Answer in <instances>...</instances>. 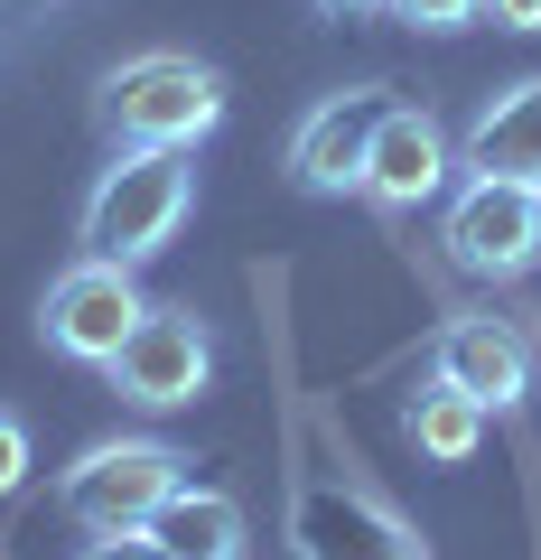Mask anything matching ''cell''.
<instances>
[{
  "instance_id": "1",
  "label": "cell",
  "mask_w": 541,
  "mask_h": 560,
  "mask_svg": "<svg viewBox=\"0 0 541 560\" xmlns=\"http://www.w3.org/2000/svg\"><path fill=\"white\" fill-rule=\"evenodd\" d=\"M94 121L113 131V150H197L224 121V75L178 47H150V57H121L94 94Z\"/></svg>"
},
{
  "instance_id": "2",
  "label": "cell",
  "mask_w": 541,
  "mask_h": 560,
  "mask_svg": "<svg viewBox=\"0 0 541 560\" xmlns=\"http://www.w3.org/2000/svg\"><path fill=\"white\" fill-rule=\"evenodd\" d=\"M187 206H197L187 150H113V168H103L94 197H84V253L141 271V261H160L168 243H178Z\"/></svg>"
},
{
  "instance_id": "3",
  "label": "cell",
  "mask_w": 541,
  "mask_h": 560,
  "mask_svg": "<svg viewBox=\"0 0 541 560\" xmlns=\"http://www.w3.org/2000/svg\"><path fill=\"white\" fill-rule=\"evenodd\" d=\"M178 486H187V448H168V440H103V448H84V458L57 477V504H66V523H84V533H131V523H150Z\"/></svg>"
},
{
  "instance_id": "4",
  "label": "cell",
  "mask_w": 541,
  "mask_h": 560,
  "mask_svg": "<svg viewBox=\"0 0 541 560\" xmlns=\"http://www.w3.org/2000/svg\"><path fill=\"white\" fill-rule=\"evenodd\" d=\"M290 541L299 560H430V541L364 477H318V467L290 486Z\"/></svg>"
},
{
  "instance_id": "5",
  "label": "cell",
  "mask_w": 541,
  "mask_h": 560,
  "mask_svg": "<svg viewBox=\"0 0 541 560\" xmlns=\"http://www.w3.org/2000/svg\"><path fill=\"white\" fill-rule=\"evenodd\" d=\"M141 280H131V261H103V253H84L75 271H57L47 280V308H38V337L57 346V355H75V364H113L121 355V337L141 327Z\"/></svg>"
},
{
  "instance_id": "6",
  "label": "cell",
  "mask_w": 541,
  "mask_h": 560,
  "mask_svg": "<svg viewBox=\"0 0 541 560\" xmlns=\"http://www.w3.org/2000/svg\"><path fill=\"white\" fill-rule=\"evenodd\" d=\"M103 374H113L121 401H141V411H187L215 383V337H205L197 308H141V327L121 337V355Z\"/></svg>"
},
{
  "instance_id": "7",
  "label": "cell",
  "mask_w": 541,
  "mask_h": 560,
  "mask_svg": "<svg viewBox=\"0 0 541 560\" xmlns=\"http://www.w3.org/2000/svg\"><path fill=\"white\" fill-rule=\"evenodd\" d=\"M448 261L477 280H522L541 261V197L514 178H467L458 206H448Z\"/></svg>"
},
{
  "instance_id": "8",
  "label": "cell",
  "mask_w": 541,
  "mask_h": 560,
  "mask_svg": "<svg viewBox=\"0 0 541 560\" xmlns=\"http://www.w3.org/2000/svg\"><path fill=\"white\" fill-rule=\"evenodd\" d=\"M448 131H439V113H430V103H383V121H374V150H364V197L374 206H430L448 187Z\"/></svg>"
},
{
  "instance_id": "9",
  "label": "cell",
  "mask_w": 541,
  "mask_h": 560,
  "mask_svg": "<svg viewBox=\"0 0 541 560\" xmlns=\"http://www.w3.org/2000/svg\"><path fill=\"white\" fill-rule=\"evenodd\" d=\"M383 84H355V94H327L318 113L290 131V178L308 187V197H345V187H364V150H374V121H383Z\"/></svg>"
},
{
  "instance_id": "10",
  "label": "cell",
  "mask_w": 541,
  "mask_h": 560,
  "mask_svg": "<svg viewBox=\"0 0 541 560\" xmlns=\"http://www.w3.org/2000/svg\"><path fill=\"white\" fill-rule=\"evenodd\" d=\"M430 383L467 393L477 411H514V401L532 393V346L504 318H448L439 346H430Z\"/></svg>"
},
{
  "instance_id": "11",
  "label": "cell",
  "mask_w": 541,
  "mask_h": 560,
  "mask_svg": "<svg viewBox=\"0 0 541 560\" xmlns=\"http://www.w3.org/2000/svg\"><path fill=\"white\" fill-rule=\"evenodd\" d=\"M458 168L467 178H514V187L541 197V75H514V84H495V94L477 103Z\"/></svg>"
},
{
  "instance_id": "12",
  "label": "cell",
  "mask_w": 541,
  "mask_h": 560,
  "mask_svg": "<svg viewBox=\"0 0 541 560\" xmlns=\"http://www.w3.org/2000/svg\"><path fill=\"white\" fill-rule=\"evenodd\" d=\"M150 541L168 560H243V504L215 486H178V495L150 514Z\"/></svg>"
},
{
  "instance_id": "13",
  "label": "cell",
  "mask_w": 541,
  "mask_h": 560,
  "mask_svg": "<svg viewBox=\"0 0 541 560\" xmlns=\"http://www.w3.org/2000/svg\"><path fill=\"white\" fill-rule=\"evenodd\" d=\"M401 440L421 448L430 467H467V458H477V440H485V411L467 393H448V383H430V393L401 411Z\"/></svg>"
},
{
  "instance_id": "14",
  "label": "cell",
  "mask_w": 541,
  "mask_h": 560,
  "mask_svg": "<svg viewBox=\"0 0 541 560\" xmlns=\"http://www.w3.org/2000/svg\"><path fill=\"white\" fill-rule=\"evenodd\" d=\"M374 10L401 20V28H421V38H458V28L485 20V0H374Z\"/></svg>"
},
{
  "instance_id": "15",
  "label": "cell",
  "mask_w": 541,
  "mask_h": 560,
  "mask_svg": "<svg viewBox=\"0 0 541 560\" xmlns=\"http://www.w3.org/2000/svg\"><path fill=\"white\" fill-rule=\"evenodd\" d=\"M28 467H38V458H28V420H20V411H0V495H20Z\"/></svg>"
},
{
  "instance_id": "16",
  "label": "cell",
  "mask_w": 541,
  "mask_h": 560,
  "mask_svg": "<svg viewBox=\"0 0 541 560\" xmlns=\"http://www.w3.org/2000/svg\"><path fill=\"white\" fill-rule=\"evenodd\" d=\"M75 560H168V551L150 541V523H131V533H94Z\"/></svg>"
},
{
  "instance_id": "17",
  "label": "cell",
  "mask_w": 541,
  "mask_h": 560,
  "mask_svg": "<svg viewBox=\"0 0 541 560\" xmlns=\"http://www.w3.org/2000/svg\"><path fill=\"white\" fill-rule=\"evenodd\" d=\"M485 20L495 28H541V0H485Z\"/></svg>"
},
{
  "instance_id": "18",
  "label": "cell",
  "mask_w": 541,
  "mask_h": 560,
  "mask_svg": "<svg viewBox=\"0 0 541 560\" xmlns=\"http://www.w3.org/2000/svg\"><path fill=\"white\" fill-rule=\"evenodd\" d=\"M318 20H355V10H374V0H308Z\"/></svg>"
},
{
  "instance_id": "19",
  "label": "cell",
  "mask_w": 541,
  "mask_h": 560,
  "mask_svg": "<svg viewBox=\"0 0 541 560\" xmlns=\"http://www.w3.org/2000/svg\"><path fill=\"white\" fill-rule=\"evenodd\" d=\"M0 10H57V0H0Z\"/></svg>"
}]
</instances>
